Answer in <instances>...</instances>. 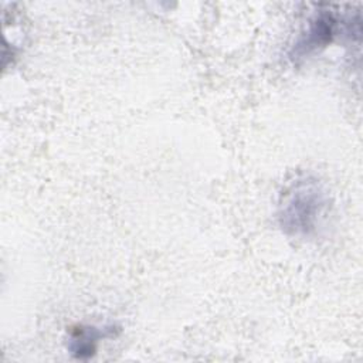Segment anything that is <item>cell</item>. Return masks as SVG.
Instances as JSON below:
<instances>
[{"instance_id": "cell-2", "label": "cell", "mask_w": 363, "mask_h": 363, "mask_svg": "<svg viewBox=\"0 0 363 363\" xmlns=\"http://www.w3.org/2000/svg\"><path fill=\"white\" fill-rule=\"evenodd\" d=\"M337 23L339 20L333 11L326 9L318 10V13L309 20L306 31L301 34L291 48L289 58L292 61H299L325 48L335 38L337 33Z\"/></svg>"}, {"instance_id": "cell-1", "label": "cell", "mask_w": 363, "mask_h": 363, "mask_svg": "<svg viewBox=\"0 0 363 363\" xmlns=\"http://www.w3.org/2000/svg\"><path fill=\"white\" fill-rule=\"evenodd\" d=\"M328 204V193L316 179L299 177L281 196L279 225L288 235L308 237L316 231Z\"/></svg>"}, {"instance_id": "cell-3", "label": "cell", "mask_w": 363, "mask_h": 363, "mask_svg": "<svg viewBox=\"0 0 363 363\" xmlns=\"http://www.w3.org/2000/svg\"><path fill=\"white\" fill-rule=\"evenodd\" d=\"M115 336V326L104 328L102 330L96 326L79 325L69 330L68 350L77 359H88L95 354L96 345L102 337Z\"/></svg>"}]
</instances>
